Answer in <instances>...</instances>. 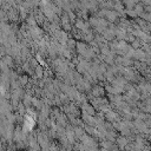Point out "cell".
<instances>
[{
  "instance_id": "cell-1",
  "label": "cell",
  "mask_w": 151,
  "mask_h": 151,
  "mask_svg": "<svg viewBox=\"0 0 151 151\" xmlns=\"http://www.w3.org/2000/svg\"><path fill=\"white\" fill-rule=\"evenodd\" d=\"M36 125V119L30 116L26 115L25 118H24V122H22V131L24 132H32V129L34 128Z\"/></svg>"
},
{
  "instance_id": "cell-2",
  "label": "cell",
  "mask_w": 151,
  "mask_h": 151,
  "mask_svg": "<svg viewBox=\"0 0 151 151\" xmlns=\"http://www.w3.org/2000/svg\"><path fill=\"white\" fill-rule=\"evenodd\" d=\"M119 18H121V14H119L116 10H107V11H106L105 19H106L109 22H118Z\"/></svg>"
},
{
  "instance_id": "cell-3",
  "label": "cell",
  "mask_w": 151,
  "mask_h": 151,
  "mask_svg": "<svg viewBox=\"0 0 151 151\" xmlns=\"http://www.w3.org/2000/svg\"><path fill=\"white\" fill-rule=\"evenodd\" d=\"M129 143H130L129 138L123 136V135L118 136L117 139H116V144L118 145V148H119V150H121V151H125V148H126V145H128Z\"/></svg>"
},
{
  "instance_id": "cell-4",
  "label": "cell",
  "mask_w": 151,
  "mask_h": 151,
  "mask_svg": "<svg viewBox=\"0 0 151 151\" xmlns=\"http://www.w3.org/2000/svg\"><path fill=\"white\" fill-rule=\"evenodd\" d=\"M92 94H93V97H103L104 96V87H103L100 84H94L92 86Z\"/></svg>"
},
{
  "instance_id": "cell-5",
  "label": "cell",
  "mask_w": 151,
  "mask_h": 151,
  "mask_svg": "<svg viewBox=\"0 0 151 151\" xmlns=\"http://www.w3.org/2000/svg\"><path fill=\"white\" fill-rule=\"evenodd\" d=\"M77 52H78V54H83L87 49H89V46H87V44L86 43H84V42H77Z\"/></svg>"
},
{
  "instance_id": "cell-6",
  "label": "cell",
  "mask_w": 151,
  "mask_h": 151,
  "mask_svg": "<svg viewBox=\"0 0 151 151\" xmlns=\"http://www.w3.org/2000/svg\"><path fill=\"white\" fill-rule=\"evenodd\" d=\"M44 75H45V71H44L43 66L39 64V65L34 69V76L38 78V80H39V79H43V78H44Z\"/></svg>"
},
{
  "instance_id": "cell-7",
  "label": "cell",
  "mask_w": 151,
  "mask_h": 151,
  "mask_svg": "<svg viewBox=\"0 0 151 151\" xmlns=\"http://www.w3.org/2000/svg\"><path fill=\"white\" fill-rule=\"evenodd\" d=\"M133 10L137 12V14H138V17H140V15L145 12V5L143 4L142 1L140 3H138V4H136L135 5V7H133Z\"/></svg>"
},
{
  "instance_id": "cell-8",
  "label": "cell",
  "mask_w": 151,
  "mask_h": 151,
  "mask_svg": "<svg viewBox=\"0 0 151 151\" xmlns=\"http://www.w3.org/2000/svg\"><path fill=\"white\" fill-rule=\"evenodd\" d=\"M3 61H4L9 67H12V66L14 65L13 55H11V54H7V55H5V57H3Z\"/></svg>"
},
{
  "instance_id": "cell-9",
  "label": "cell",
  "mask_w": 151,
  "mask_h": 151,
  "mask_svg": "<svg viewBox=\"0 0 151 151\" xmlns=\"http://www.w3.org/2000/svg\"><path fill=\"white\" fill-rule=\"evenodd\" d=\"M130 45H131V47H132V49H135V50H138V49H142V47H143V45H144V43H143L139 38H136V39H135V40H133V42H132Z\"/></svg>"
},
{
  "instance_id": "cell-10",
  "label": "cell",
  "mask_w": 151,
  "mask_h": 151,
  "mask_svg": "<svg viewBox=\"0 0 151 151\" xmlns=\"http://www.w3.org/2000/svg\"><path fill=\"white\" fill-rule=\"evenodd\" d=\"M125 14L128 15L130 19H136V18H138L137 12L135 11L133 9H125Z\"/></svg>"
},
{
  "instance_id": "cell-11",
  "label": "cell",
  "mask_w": 151,
  "mask_h": 151,
  "mask_svg": "<svg viewBox=\"0 0 151 151\" xmlns=\"http://www.w3.org/2000/svg\"><path fill=\"white\" fill-rule=\"evenodd\" d=\"M66 47L67 49H70L71 51H72L73 49H76L77 47V42H76V39L75 38H69V40L66 43Z\"/></svg>"
},
{
  "instance_id": "cell-12",
  "label": "cell",
  "mask_w": 151,
  "mask_h": 151,
  "mask_svg": "<svg viewBox=\"0 0 151 151\" xmlns=\"http://www.w3.org/2000/svg\"><path fill=\"white\" fill-rule=\"evenodd\" d=\"M18 83H19V85H20V86H25V85H28V76H26V75L19 76Z\"/></svg>"
},
{
  "instance_id": "cell-13",
  "label": "cell",
  "mask_w": 151,
  "mask_h": 151,
  "mask_svg": "<svg viewBox=\"0 0 151 151\" xmlns=\"http://www.w3.org/2000/svg\"><path fill=\"white\" fill-rule=\"evenodd\" d=\"M137 37L136 36H135V34H132V33H128V34H126L125 36V38H124V40L125 42H128L129 44H131L133 40H135V39H136Z\"/></svg>"
},
{
  "instance_id": "cell-14",
  "label": "cell",
  "mask_w": 151,
  "mask_h": 151,
  "mask_svg": "<svg viewBox=\"0 0 151 151\" xmlns=\"http://www.w3.org/2000/svg\"><path fill=\"white\" fill-rule=\"evenodd\" d=\"M142 3L145 6H151V0H142Z\"/></svg>"
},
{
  "instance_id": "cell-15",
  "label": "cell",
  "mask_w": 151,
  "mask_h": 151,
  "mask_svg": "<svg viewBox=\"0 0 151 151\" xmlns=\"http://www.w3.org/2000/svg\"><path fill=\"white\" fill-rule=\"evenodd\" d=\"M100 151H111V150H110V149H105V148H102Z\"/></svg>"
}]
</instances>
